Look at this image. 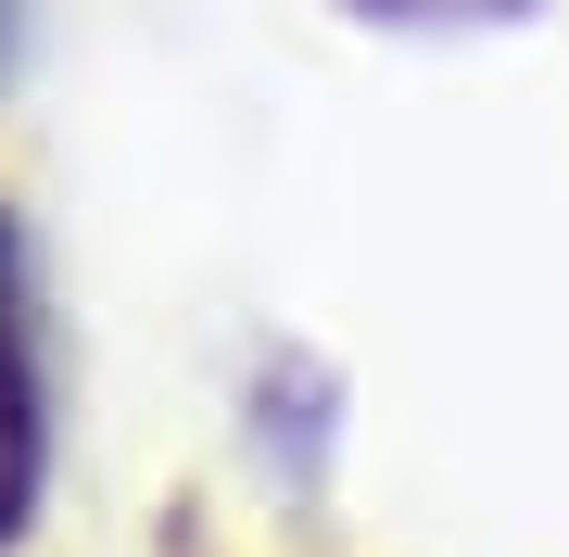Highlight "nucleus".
Listing matches in <instances>:
<instances>
[{"instance_id": "obj_1", "label": "nucleus", "mask_w": 569, "mask_h": 557, "mask_svg": "<svg viewBox=\"0 0 569 557\" xmlns=\"http://www.w3.org/2000/svg\"><path fill=\"white\" fill-rule=\"evenodd\" d=\"M51 495V380H39V305H26V241L0 216V557Z\"/></svg>"}, {"instance_id": "obj_3", "label": "nucleus", "mask_w": 569, "mask_h": 557, "mask_svg": "<svg viewBox=\"0 0 569 557\" xmlns=\"http://www.w3.org/2000/svg\"><path fill=\"white\" fill-rule=\"evenodd\" d=\"M0 26H13V0H0Z\"/></svg>"}, {"instance_id": "obj_2", "label": "nucleus", "mask_w": 569, "mask_h": 557, "mask_svg": "<svg viewBox=\"0 0 569 557\" xmlns=\"http://www.w3.org/2000/svg\"><path fill=\"white\" fill-rule=\"evenodd\" d=\"M406 13H507V0H406Z\"/></svg>"}]
</instances>
